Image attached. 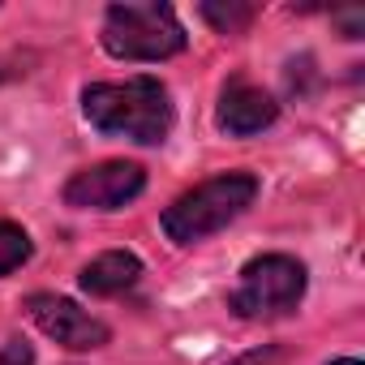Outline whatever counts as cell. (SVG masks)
I'll return each instance as SVG.
<instances>
[{
    "instance_id": "cell-13",
    "label": "cell",
    "mask_w": 365,
    "mask_h": 365,
    "mask_svg": "<svg viewBox=\"0 0 365 365\" xmlns=\"http://www.w3.org/2000/svg\"><path fill=\"white\" fill-rule=\"evenodd\" d=\"M331 365H361L356 356H339V361H331Z\"/></svg>"
},
{
    "instance_id": "cell-9",
    "label": "cell",
    "mask_w": 365,
    "mask_h": 365,
    "mask_svg": "<svg viewBox=\"0 0 365 365\" xmlns=\"http://www.w3.org/2000/svg\"><path fill=\"white\" fill-rule=\"evenodd\" d=\"M31 258V237L18 228V224H9V220H0V275H9V271H18L22 262Z\"/></svg>"
},
{
    "instance_id": "cell-7",
    "label": "cell",
    "mask_w": 365,
    "mask_h": 365,
    "mask_svg": "<svg viewBox=\"0 0 365 365\" xmlns=\"http://www.w3.org/2000/svg\"><path fill=\"white\" fill-rule=\"evenodd\" d=\"M279 116V103L262 91V86H250V82H232L220 99V125L237 138H250V133H262L271 120Z\"/></svg>"
},
{
    "instance_id": "cell-8",
    "label": "cell",
    "mask_w": 365,
    "mask_h": 365,
    "mask_svg": "<svg viewBox=\"0 0 365 365\" xmlns=\"http://www.w3.org/2000/svg\"><path fill=\"white\" fill-rule=\"evenodd\" d=\"M138 275H142V262L125 250H112V254H99L95 262L82 267V288L91 297H116V292L133 288Z\"/></svg>"
},
{
    "instance_id": "cell-12",
    "label": "cell",
    "mask_w": 365,
    "mask_h": 365,
    "mask_svg": "<svg viewBox=\"0 0 365 365\" xmlns=\"http://www.w3.org/2000/svg\"><path fill=\"white\" fill-rule=\"evenodd\" d=\"M279 361V348L271 344V348H254V352H245L241 361H232V365H275Z\"/></svg>"
},
{
    "instance_id": "cell-1",
    "label": "cell",
    "mask_w": 365,
    "mask_h": 365,
    "mask_svg": "<svg viewBox=\"0 0 365 365\" xmlns=\"http://www.w3.org/2000/svg\"><path fill=\"white\" fill-rule=\"evenodd\" d=\"M82 112L99 133L129 138L155 146L172 129V103L159 78H129V82H95L82 91Z\"/></svg>"
},
{
    "instance_id": "cell-10",
    "label": "cell",
    "mask_w": 365,
    "mask_h": 365,
    "mask_svg": "<svg viewBox=\"0 0 365 365\" xmlns=\"http://www.w3.org/2000/svg\"><path fill=\"white\" fill-rule=\"evenodd\" d=\"M254 5H215V0H207L202 5V18L220 31V35H237V31H245L250 22H254Z\"/></svg>"
},
{
    "instance_id": "cell-3",
    "label": "cell",
    "mask_w": 365,
    "mask_h": 365,
    "mask_svg": "<svg viewBox=\"0 0 365 365\" xmlns=\"http://www.w3.org/2000/svg\"><path fill=\"white\" fill-rule=\"evenodd\" d=\"M103 48L116 61H168L185 52V31L159 0L146 5H112L103 18Z\"/></svg>"
},
{
    "instance_id": "cell-2",
    "label": "cell",
    "mask_w": 365,
    "mask_h": 365,
    "mask_svg": "<svg viewBox=\"0 0 365 365\" xmlns=\"http://www.w3.org/2000/svg\"><path fill=\"white\" fill-rule=\"evenodd\" d=\"M258 198V180L250 172H224V176H211L202 180L198 190L180 194L168 211H163V232L176 241V245H194L220 228H228L250 202Z\"/></svg>"
},
{
    "instance_id": "cell-5",
    "label": "cell",
    "mask_w": 365,
    "mask_h": 365,
    "mask_svg": "<svg viewBox=\"0 0 365 365\" xmlns=\"http://www.w3.org/2000/svg\"><path fill=\"white\" fill-rule=\"evenodd\" d=\"M142 190H146V172L138 163L112 159V163H95V168L78 172L65 185V202L78 211H120Z\"/></svg>"
},
{
    "instance_id": "cell-4",
    "label": "cell",
    "mask_w": 365,
    "mask_h": 365,
    "mask_svg": "<svg viewBox=\"0 0 365 365\" xmlns=\"http://www.w3.org/2000/svg\"><path fill=\"white\" fill-rule=\"evenodd\" d=\"M301 297H305V267L288 254H262L245 262L228 305L241 318H284L301 305Z\"/></svg>"
},
{
    "instance_id": "cell-6",
    "label": "cell",
    "mask_w": 365,
    "mask_h": 365,
    "mask_svg": "<svg viewBox=\"0 0 365 365\" xmlns=\"http://www.w3.org/2000/svg\"><path fill=\"white\" fill-rule=\"evenodd\" d=\"M26 309H31L35 327H39L48 339L65 344V348H78V352H86V348H103V344H108V327H103L99 318H91L86 309H78L69 297L35 292V297L26 301Z\"/></svg>"
},
{
    "instance_id": "cell-11",
    "label": "cell",
    "mask_w": 365,
    "mask_h": 365,
    "mask_svg": "<svg viewBox=\"0 0 365 365\" xmlns=\"http://www.w3.org/2000/svg\"><path fill=\"white\" fill-rule=\"evenodd\" d=\"M0 365H35V348L26 339H5L0 344Z\"/></svg>"
}]
</instances>
